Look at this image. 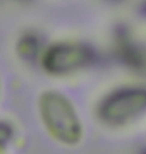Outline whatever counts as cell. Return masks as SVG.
Wrapping results in <instances>:
<instances>
[{
  "mask_svg": "<svg viewBox=\"0 0 146 154\" xmlns=\"http://www.w3.org/2000/svg\"><path fill=\"white\" fill-rule=\"evenodd\" d=\"M36 41H35L34 38L32 37H26L25 38H23L22 43L20 44V51L21 53L24 55H31L35 53V50H36Z\"/></svg>",
  "mask_w": 146,
  "mask_h": 154,
  "instance_id": "cell-2",
  "label": "cell"
},
{
  "mask_svg": "<svg viewBox=\"0 0 146 154\" xmlns=\"http://www.w3.org/2000/svg\"><path fill=\"white\" fill-rule=\"evenodd\" d=\"M145 11H146V3H145Z\"/></svg>",
  "mask_w": 146,
  "mask_h": 154,
  "instance_id": "cell-3",
  "label": "cell"
},
{
  "mask_svg": "<svg viewBox=\"0 0 146 154\" xmlns=\"http://www.w3.org/2000/svg\"><path fill=\"white\" fill-rule=\"evenodd\" d=\"M92 58L89 48L76 44H59L46 52L43 63L51 72H67L87 64Z\"/></svg>",
  "mask_w": 146,
  "mask_h": 154,
  "instance_id": "cell-1",
  "label": "cell"
}]
</instances>
